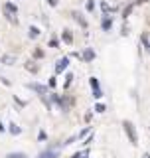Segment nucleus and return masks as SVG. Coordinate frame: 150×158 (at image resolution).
<instances>
[{
    "mask_svg": "<svg viewBox=\"0 0 150 158\" xmlns=\"http://www.w3.org/2000/svg\"><path fill=\"white\" fill-rule=\"evenodd\" d=\"M8 158H26V156H24V154H10Z\"/></svg>",
    "mask_w": 150,
    "mask_h": 158,
    "instance_id": "obj_8",
    "label": "nucleus"
},
{
    "mask_svg": "<svg viewBox=\"0 0 150 158\" xmlns=\"http://www.w3.org/2000/svg\"><path fill=\"white\" fill-rule=\"evenodd\" d=\"M63 40H65L67 43H71V36H69V32H65V34H63Z\"/></svg>",
    "mask_w": 150,
    "mask_h": 158,
    "instance_id": "obj_4",
    "label": "nucleus"
},
{
    "mask_svg": "<svg viewBox=\"0 0 150 158\" xmlns=\"http://www.w3.org/2000/svg\"><path fill=\"white\" fill-rule=\"evenodd\" d=\"M101 8H103L105 12H109V10H111V8H109V4H105V2H103V4H101Z\"/></svg>",
    "mask_w": 150,
    "mask_h": 158,
    "instance_id": "obj_9",
    "label": "nucleus"
},
{
    "mask_svg": "<svg viewBox=\"0 0 150 158\" xmlns=\"http://www.w3.org/2000/svg\"><path fill=\"white\" fill-rule=\"evenodd\" d=\"M40 158H52V154H42Z\"/></svg>",
    "mask_w": 150,
    "mask_h": 158,
    "instance_id": "obj_10",
    "label": "nucleus"
},
{
    "mask_svg": "<svg viewBox=\"0 0 150 158\" xmlns=\"http://www.w3.org/2000/svg\"><path fill=\"white\" fill-rule=\"evenodd\" d=\"M6 10H8V12H16V6H12V4H6Z\"/></svg>",
    "mask_w": 150,
    "mask_h": 158,
    "instance_id": "obj_5",
    "label": "nucleus"
},
{
    "mask_svg": "<svg viewBox=\"0 0 150 158\" xmlns=\"http://www.w3.org/2000/svg\"><path fill=\"white\" fill-rule=\"evenodd\" d=\"M111 28V18H105L103 20V30H109Z\"/></svg>",
    "mask_w": 150,
    "mask_h": 158,
    "instance_id": "obj_3",
    "label": "nucleus"
},
{
    "mask_svg": "<svg viewBox=\"0 0 150 158\" xmlns=\"http://www.w3.org/2000/svg\"><path fill=\"white\" fill-rule=\"evenodd\" d=\"M95 111H97V113H103V111H105V105H97V109H95Z\"/></svg>",
    "mask_w": 150,
    "mask_h": 158,
    "instance_id": "obj_7",
    "label": "nucleus"
},
{
    "mask_svg": "<svg viewBox=\"0 0 150 158\" xmlns=\"http://www.w3.org/2000/svg\"><path fill=\"white\" fill-rule=\"evenodd\" d=\"M122 127H124V130H127V134H128V139H130V142H132V144L138 142V139H136V133H134V129H132L130 123H128V121H124V125H122Z\"/></svg>",
    "mask_w": 150,
    "mask_h": 158,
    "instance_id": "obj_1",
    "label": "nucleus"
},
{
    "mask_svg": "<svg viewBox=\"0 0 150 158\" xmlns=\"http://www.w3.org/2000/svg\"><path fill=\"white\" fill-rule=\"evenodd\" d=\"M144 158H150V154H144Z\"/></svg>",
    "mask_w": 150,
    "mask_h": 158,
    "instance_id": "obj_11",
    "label": "nucleus"
},
{
    "mask_svg": "<svg viewBox=\"0 0 150 158\" xmlns=\"http://www.w3.org/2000/svg\"><path fill=\"white\" fill-rule=\"evenodd\" d=\"M148 49H150V46H148Z\"/></svg>",
    "mask_w": 150,
    "mask_h": 158,
    "instance_id": "obj_13",
    "label": "nucleus"
},
{
    "mask_svg": "<svg viewBox=\"0 0 150 158\" xmlns=\"http://www.w3.org/2000/svg\"><path fill=\"white\" fill-rule=\"evenodd\" d=\"M65 67H67V59H61V61L57 63V69H56V71H61V69H65Z\"/></svg>",
    "mask_w": 150,
    "mask_h": 158,
    "instance_id": "obj_2",
    "label": "nucleus"
},
{
    "mask_svg": "<svg viewBox=\"0 0 150 158\" xmlns=\"http://www.w3.org/2000/svg\"><path fill=\"white\" fill-rule=\"evenodd\" d=\"M38 34H40V32H38V28H32V30H30V36H34V38H36Z\"/></svg>",
    "mask_w": 150,
    "mask_h": 158,
    "instance_id": "obj_6",
    "label": "nucleus"
},
{
    "mask_svg": "<svg viewBox=\"0 0 150 158\" xmlns=\"http://www.w3.org/2000/svg\"><path fill=\"white\" fill-rule=\"evenodd\" d=\"M136 2H146V0H136Z\"/></svg>",
    "mask_w": 150,
    "mask_h": 158,
    "instance_id": "obj_12",
    "label": "nucleus"
}]
</instances>
